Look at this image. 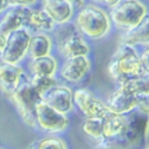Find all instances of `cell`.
I'll return each instance as SVG.
<instances>
[{"label":"cell","instance_id":"7a4b0ae2","mask_svg":"<svg viewBox=\"0 0 149 149\" xmlns=\"http://www.w3.org/2000/svg\"><path fill=\"white\" fill-rule=\"evenodd\" d=\"M74 22L77 30L92 40L102 38L111 28V19L107 13L93 5L84 6L77 13Z\"/></svg>","mask_w":149,"mask_h":149},{"label":"cell","instance_id":"f546056e","mask_svg":"<svg viewBox=\"0 0 149 149\" xmlns=\"http://www.w3.org/2000/svg\"><path fill=\"white\" fill-rule=\"evenodd\" d=\"M5 9H7V8H6V6H5L3 1H2V0H0V13H1V12H5Z\"/></svg>","mask_w":149,"mask_h":149},{"label":"cell","instance_id":"9c48e42d","mask_svg":"<svg viewBox=\"0 0 149 149\" xmlns=\"http://www.w3.org/2000/svg\"><path fill=\"white\" fill-rule=\"evenodd\" d=\"M42 100L55 111L65 115L73 108V92L65 85L54 86L42 97Z\"/></svg>","mask_w":149,"mask_h":149},{"label":"cell","instance_id":"e0dca14e","mask_svg":"<svg viewBox=\"0 0 149 149\" xmlns=\"http://www.w3.org/2000/svg\"><path fill=\"white\" fill-rule=\"evenodd\" d=\"M54 27H55L54 21L42 8L41 9L29 8L24 28H27L28 30L33 29L36 33H47L54 30Z\"/></svg>","mask_w":149,"mask_h":149},{"label":"cell","instance_id":"d6986e66","mask_svg":"<svg viewBox=\"0 0 149 149\" xmlns=\"http://www.w3.org/2000/svg\"><path fill=\"white\" fill-rule=\"evenodd\" d=\"M31 76H49L55 77L57 71V61L52 56H43L34 58L28 64Z\"/></svg>","mask_w":149,"mask_h":149},{"label":"cell","instance_id":"484cf974","mask_svg":"<svg viewBox=\"0 0 149 149\" xmlns=\"http://www.w3.org/2000/svg\"><path fill=\"white\" fill-rule=\"evenodd\" d=\"M139 58H140V63L143 69V72L149 74V45L141 51V54L139 55Z\"/></svg>","mask_w":149,"mask_h":149},{"label":"cell","instance_id":"4dcf8cb0","mask_svg":"<svg viewBox=\"0 0 149 149\" xmlns=\"http://www.w3.org/2000/svg\"><path fill=\"white\" fill-rule=\"evenodd\" d=\"M144 149H149V143H148V144L146 146V148H144Z\"/></svg>","mask_w":149,"mask_h":149},{"label":"cell","instance_id":"cb8c5ba5","mask_svg":"<svg viewBox=\"0 0 149 149\" xmlns=\"http://www.w3.org/2000/svg\"><path fill=\"white\" fill-rule=\"evenodd\" d=\"M136 108L141 113L149 115V94L136 97Z\"/></svg>","mask_w":149,"mask_h":149},{"label":"cell","instance_id":"ba28073f","mask_svg":"<svg viewBox=\"0 0 149 149\" xmlns=\"http://www.w3.org/2000/svg\"><path fill=\"white\" fill-rule=\"evenodd\" d=\"M73 102L86 118H101L111 113L105 102L99 100L86 88H78L73 92Z\"/></svg>","mask_w":149,"mask_h":149},{"label":"cell","instance_id":"7c38bea8","mask_svg":"<svg viewBox=\"0 0 149 149\" xmlns=\"http://www.w3.org/2000/svg\"><path fill=\"white\" fill-rule=\"evenodd\" d=\"M24 76V71L20 65L0 62V91L6 97H9Z\"/></svg>","mask_w":149,"mask_h":149},{"label":"cell","instance_id":"5b68a950","mask_svg":"<svg viewBox=\"0 0 149 149\" xmlns=\"http://www.w3.org/2000/svg\"><path fill=\"white\" fill-rule=\"evenodd\" d=\"M30 36L31 34L27 28H21L8 34L6 37L5 49L0 56L1 62L19 65L28 54Z\"/></svg>","mask_w":149,"mask_h":149},{"label":"cell","instance_id":"30bf717a","mask_svg":"<svg viewBox=\"0 0 149 149\" xmlns=\"http://www.w3.org/2000/svg\"><path fill=\"white\" fill-rule=\"evenodd\" d=\"M90 66L91 63L86 56L69 57L65 58L64 63L62 64L59 74L64 80L69 83H78L86 76Z\"/></svg>","mask_w":149,"mask_h":149},{"label":"cell","instance_id":"d6a6232c","mask_svg":"<svg viewBox=\"0 0 149 149\" xmlns=\"http://www.w3.org/2000/svg\"><path fill=\"white\" fill-rule=\"evenodd\" d=\"M106 149H109V148H106Z\"/></svg>","mask_w":149,"mask_h":149},{"label":"cell","instance_id":"5bb4252c","mask_svg":"<svg viewBox=\"0 0 149 149\" xmlns=\"http://www.w3.org/2000/svg\"><path fill=\"white\" fill-rule=\"evenodd\" d=\"M42 9L57 24L68 23L73 15V6L68 0H41Z\"/></svg>","mask_w":149,"mask_h":149},{"label":"cell","instance_id":"ac0fdd59","mask_svg":"<svg viewBox=\"0 0 149 149\" xmlns=\"http://www.w3.org/2000/svg\"><path fill=\"white\" fill-rule=\"evenodd\" d=\"M52 42L49 35L45 33H35L30 36L29 45H28V54L31 59L49 56L51 52Z\"/></svg>","mask_w":149,"mask_h":149},{"label":"cell","instance_id":"d4e9b609","mask_svg":"<svg viewBox=\"0 0 149 149\" xmlns=\"http://www.w3.org/2000/svg\"><path fill=\"white\" fill-rule=\"evenodd\" d=\"M6 8L9 7H30L37 0H2Z\"/></svg>","mask_w":149,"mask_h":149},{"label":"cell","instance_id":"ffe728a7","mask_svg":"<svg viewBox=\"0 0 149 149\" xmlns=\"http://www.w3.org/2000/svg\"><path fill=\"white\" fill-rule=\"evenodd\" d=\"M84 133L95 141H102V119L101 118H86L81 125Z\"/></svg>","mask_w":149,"mask_h":149},{"label":"cell","instance_id":"1f68e13d","mask_svg":"<svg viewBox=\"0 0 149 149\" xmlns=\"http://www.w3.org/2000/svg\"><path fill=\"white\" fill-rule=\"evenodd\" d=\"M0 149H5V148H2V147H0Z\"/></svg>","mask_w":149,"mask_h":149},{"label":"cell","instance_id":"83f0119b","mask_svg":"<svg viewBox=\"0 0 149 149\" xmlns=\"http://www.w3.org/2000/svg\"><path fill=\"white\" fill-rule=\"evenodd\" d=\"M6 35H3V34H1L0 33V56H1V54H2V51H3V49H5V44H6Z\"/></svg>","mask_w":149,"mask_h":149},{"label":"cell","instance_id":"9a60e30c","mask_svg":"<svg viewBox=\"0 0 149 149\" xmlns=\"http://www.w3.org/2000/svg\"><path fill=\"white\" fill-rule=\"evenodd\" d=\"M127 119L125 115L109 113L102 119V135L104 140H114L127 132Z\"/></svg>","mask_w":149,"mask_h":149},{"label":"cell","instance_id":"277c9868","mask_svg":"<svg viewBox=\"0 0 149 149\" xmlns=\"http://www.w3.org/2000/svg\"><path fill=\"white\" fill-rule=\"evenodd\" d=\"M147 15V7L140 0L120 1L111 12V20L119 29L130 30Z\"/></svg>","mask_w":149,"mask_h":149},{"label":"cell","instance_id":"4fadbf2b","mask_svg":"<svg viewBox=\"0 0 149 149\" xmlns=\"http://www.w3.org/2000/svg\"><path fill=\"white\" fill-rule=\"evenodd\" d=\"M30 7H9L0 17V33L8 35L14 30L24 28L27 14Z\"/></svg>","mask_w":149,"mask_h":149},{"label":"cell","instance_id":"f1b7e54d","mask_svg":"<svg viewBox=\"0 0 149 149\" xmlns=\"http://www.w3.org/2000/svg\"><path fill=\"white\" fill-rule=\"evenodd\" d=\"M72 6H81L84 0H68Z\"/></svg>","mask_w":149,"mask_h":149},{"label":"cell","instance_id":"3957f363","mask_svg":"<svg viewBox=\"0 0 149 149\" xmlns=\"http://www.w3.org/2000/svg\"><path fill=\"white\" fill-rule=\"evenodd\" d=\"M7 98L15 106L22 121L29 127H35L36 126L35 109H36V105L42 100V97L35 91L27 76H24V78L21 80L19 86Z\"/></svg>","mask_w":149,"mask_h":149},{"label":"cell","instance_id":"2e32d148","mask_svg":"<svg viewBox=\"0 0 149 149\" xmlns=\"http://www.w3.org/2000/svg\"><path fill=\"white\" fill-rule=\"evenodd\" d=\"M121 42L130 47L136 44L149 45V14H147L136 27L127 30L122 35Z\"/></svg>","mask_w":149,"mask_h":149},{"label":"cell","instance_id":"52a82bcc","mask_svg":"<svg viewBox=\"0 0 149 149\" xmlns=\"http://www.w3.org/2000/svg\"><path fill=\"white\" fill-rule=\"evenodd\" d=\"M35 119L36 126L47 133H61L65 130L69 125V119L65 114L55 111L43 100L36 105Z\"/></svg>","mask_w":149,"mask_h":149},{"label":"cell","instance_id":"4316f807","mask_svg":"<svg viewBox=\"0 0 149 149\" xmlns=\"http://www.w3.org/2000/svg\"><path fill=\"white\" fill-rule=\"evenodd\" d=\"M95 1H99V2H102V3H105V5H107L108 7H111V8H113V7H115L121 0H95Z\"/></svg>","mask_w":149,"mask_h":149},{"label":"cell","instance_id":"8fae6325","mask_svg":"<svg viewBox=\"0 0 149 149\" xmlns=\"http://www.w3.org/2000/svg\"><path fill=\"white\" fill-rule=\"evenodd\" d=\"M105 104L112 113L125 115L136 108V95L122 85L108 97Z\"/></svg>","mask_w":149,"mask_h":149},{"label":"cell","instance_id":"8992f818","mask_svg":"<svg viewBox=\"0 0 149 149\" xmlns=\"http://www.w3.org/2000/svg\"><path fill=\"white\" fill-rule=\"evenodd\" d=\"M57 48L65 58L86 56L90 50L85 40L73 27H63L58 31Z\"/></svg>","mask_w":149,"mask_h":149},{"label":"cell","instance_id":"6da1fadb","mask_svg":"<svg viewBox=\"0 0 149 149\" xmlns=\"http://www.w3.org/2000/svg\"><path fill=\"white\" fill-rule=\"evenodd\" d=\"M108 73L120 86L144 74L134 47L125 43L119 45L108 64Z\"/></svg>","mask_w":149,"mask_h":149},{"label":"cell","instance_id":"603a6c76","mask_svg":"<svg viewBox=\"0 0 149 149\" xmlns=\"http://www.w3.org/2000/svg\"><path fill=\"white\" fill-rule=\"evenodd\" d=\"M125 86L136 97L143 95V94H149V74L144 73L141 77L125 84Z\"/></svg>","mask_w":149,"mask_h":149},{"label":"cell","instance_id":"7402d4cb","mask_svg":"<svg viewBox=\"0 0 149 149\" xmlns=\"http://www.w3.org/2000/svg\"><path fill=\"white\" fill-rule=\"evenodd\" d=\"M29 81L41 97H43L50 88L57 85L56 78L49 76H31L29 78Z\"/></svg>","mask_w":149,"mask_h":149},{"label":"cell","instance_id":"44dd1931","mask_svg":"<svg viewBox=\"0 0 149 149\" xmlns=\"http://www.w3.org/2000/svg\"><path fill=\"white\" fill-rule=\"evenodd\" d=\"M27 149H68L66 143L57 136H45L31 142Z\"/></svg>","mask_w":149,"mask_h":149}]
</instances>
